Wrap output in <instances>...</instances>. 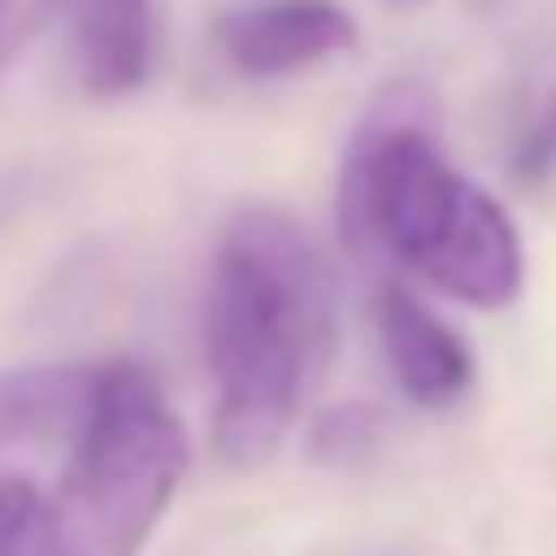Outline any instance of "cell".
Returning a JSON list of instances; mask_svg holds the SVG:
<instances>
[{"label": "cell", "mask_w": 556, "mask_h": 556, "mask_svg": "<svg viewBox=\"0 0 556 556\" xmlns=\"http://www.w3.org/2000/svg\"><path fill=\"white\" fill-rule=\"evenodd\" d=\"M210 437L228 467L276 455L329 359V269L300 222L245 204L222 228L204 288Z\"/></svg>", "instance_id": "1"}, {"label": "cell", "mask_w": 556, "mask_h": 556, "mask_svg": "<svg viewBox=\"0 0 556 556\" xmlns=\"http://www.w3.org/2000/svg\"><path fill=\"white\" fill-rule=\"evenodd\" d=\"M341 240L353 252H389L467 305H508L520 293V233L491 192L448 168L431 138V97L389 85L341 156Z\"/></svg>", "instance_id": "2"}, {"label": "cell", "mask_w": 556, "mask_h": 556, "mask_svg": "<svg viewBox=\"0 0 556 556\" xmlns=\"http://www.w3.org/2000/svg\"><path fill=\"white\" fill-rule=\"evenodd\" d=\"M186 479V425L156 377L132 359L90 371L73 419V455L54 491L73 556H144Z\"/></svg>", "instance_id": "3"}, {"label": "cell", "mask_w": 556, "mask_h": 556, "mask_svg": "<svg viewBox=\"0 0 556 556\" xmlns=\"http://www.w3.org/2000/svg\"><path fill=\"white\" fill-rule=\"evenodd\" d=\"M353 42H359V30L336 0H257L222 25V49H228L233 73L245 78L300 73V66H317Z\"/></svg>", "instance_id": "4"}, {"label": "cell", "mask_w": 556, "mask_h": 556, "mask_svg": "<svg viewBox=\"0 0 556 556\" xmlns=\"http://www.w3.org/2000/svg\"><path fill=\"white\" fill-rule=\"evenodd\" d=\"M371 317H377V336H383L389 371H395L401 395H407L413 407H448L455 395H467L472 359H467V348H460V336L425 300H413L407 288L383 281L377 300H371Z\"/></svg>", "instance_id": "5"}, {"label": "cell", "mask_w": 556, "mask_h": 556, "mask_svg": "<svg viewBox=\"0 0 556 556\" xmlns=\"http://www.w3.org/2000/svg\"><path fill=\"white\" fill-rule=\"evenodd\" d=\"M66 25L90 97H132L156 66V0H66Z\"/></svg>", "instance_id": "6"}, {"label": "cell", "mask_w": 556, "mask_h": 556, "mask_svg": "<svg viewBox=\"0 0 556 556\" xmlns=\"http://www.w3.org/2000/svg\"><path fill=\"white\" fill-rule=\"evenodd\" d=\"M0 556H73L54 496L30 479H0Z\"/></svg>", "instance_id": "7"}, {"label": "cell", "mask_w": 556, "mask_h": 556, "mask_svg": "<svg viewBox=\"0 0 556 556\" xmlns=\"http://www.w3.org/2000/svg\"><path fill=\"white\" fill-rule=\"evenodd\" d=\"M66 0H0V73L25 54V42L61 13Z\"/></svg>", "instance_id": "8"}, {"label": "cell", "mask_w": 556, "mask_h": 556, "mask_svg": "<svg viewBox=\"0 0 556 556\" xmlns=\"http://www.w3.org/2000/svg\"><path fill=\"white\" fill-rule=\"evenodd\" d=\"M551 156H556V102L544 109V121L532 126V138L520 144V168L527 174H539V168H551Z\"/></svg>", "instance_id": "9"}]
</instances>
